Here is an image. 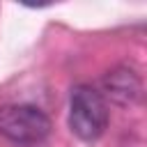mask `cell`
Masks as SVG:
<instances>
[{"instance_id": "6da1fadb", "label": "cell", "mask_w": 147, "mask_h": 147, "mask_svg": "<svg viewBox=\"0 0 147 147\" xmlns=\"http://www.w3.org/2000/svg\"><path fill=\"white\" fill-rule=\"evenodd\" d=\"M108 126V103L92 85H76L69 99V129L80 140H96Z\"/></svg>"}, {"instance_id": "7a4b0ae2", "label": "cell", "mask_w": 147, "mask_h": 147, "mask_svg": "<svg viewBox=\"0 0 147 147\" xmlns=\"http://www.w3.org/2000/svg\"><path fill=\"white\" fill-rule=\"evenodd\" d=\"M51 133L48 115L30 103L0 106V136L16 145H37Z\"/></svg>"}, {"instance_id": "3957f363", "label": "cell", "mask_w": 147, "mask_h": 147, "mask_svg": "<svg viewBox=\"0 0 147 147\" xmlns=\"http://www.w3.org/2000/svg\"><path fill=\"white\" fill-rule=\"evenodd\" d=\"M99 94L103 96V101H113L115 106H133L142 96V78L129 64L113 67L101 78Z\"/></svg>"}]
</instances>
